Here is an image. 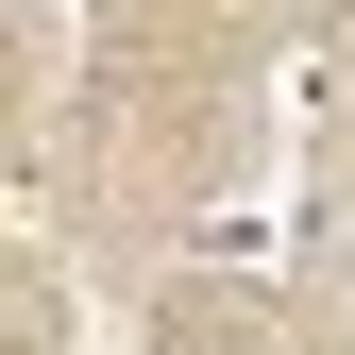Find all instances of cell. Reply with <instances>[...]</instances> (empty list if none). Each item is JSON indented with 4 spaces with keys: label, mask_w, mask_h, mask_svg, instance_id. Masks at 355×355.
Returning <instances> with one entry per match:
<instances>
[{
    "label": "cell",
    "mask_w": 355,
    "mask_h": 355,
    "mask_svg": "<svg viewBox=\"0 0 355 355\" xmlns=\"http://www.w3.org/2000/svg\"><path fill=\"white\" fill-rule=\"evenodd\" d=\"M338 304H355V237H338Z\"/></svg>",
    "instance_id": "obj_1"
}]
</instances>
